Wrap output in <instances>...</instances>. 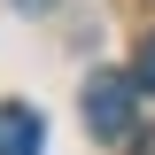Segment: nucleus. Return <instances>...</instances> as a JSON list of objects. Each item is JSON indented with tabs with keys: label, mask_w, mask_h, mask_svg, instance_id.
<instances>
[{
	"label": "nucleus",
	"mask_w": 155,
	"mask_h": 155,
	"mask_svg": "<svg viewBox=\"0 0 155 155\" xmlns=\"http://www.w3.org/2000/svg\"><path fill=\"white\" fill-rule=\"evenodd\" d=\"M132 85H140V93H155V31L140 39V62H132Z\"/></svg>",
	"instance_id": "nucleus-3"
},
{
	"label": "nucleus",
	"mask_w": 155,
	"mask_h": 155,
	"mask_svg": "<svg viewBox=\"0 0 155 155\" xmlns=\"http://www.w3.org/2000/svg\"><path fill=\"white\" fill-rule=\"evenodd\" d=\"M85 124H93V140H132L140 132V85L124 70H93L85 78Z\"/></svg>",
	"instance_id": "nucleus-1"
},
{
	"label": "nucleus",
	"mask_w": 155,
	"mask_h": 155,
	"mask_svg": "<svg viewBox=\"0 0 155 155\" xmlns=\"http://www.w3.org/2000/svg\"><path fill=\"white\" fill-rule=\"evenodd\" d=\"M47 147V124H39V109H23V101H0V155H39Z\"/></svg>",
	"instance_id": "nucleus-2"
},
{
	"label": "nucleus",
	"mask_w": 155,
	"mask_h": 155,
	"mask_svg": "<svg viewBox=\"0 0 155 155\" xmlns=\"http://www.w3.org/2000/svg\"><path fill=\"white\" fill-rule=\"evenodd\" d=\"M16 8H31V16H39V8H54V0H16Z\"/></svg>",
	"instance_id": "nucleus-4"
},
{
	"label": "nucleus",
	"mask_w": 155,
	"mask_h": 155,
	"mask_svg": "<svg viewBox=\"0 0 155 155\" xmlns=\"http://www.w3.org/2000/svg\"><path fill=\"white\" fill-rule=\"evenodd\" d=\"M140 155H155V140H147V147H140Z\"/></svg>",
	"instance_id": "nucleus-5"
}]
</instances>
